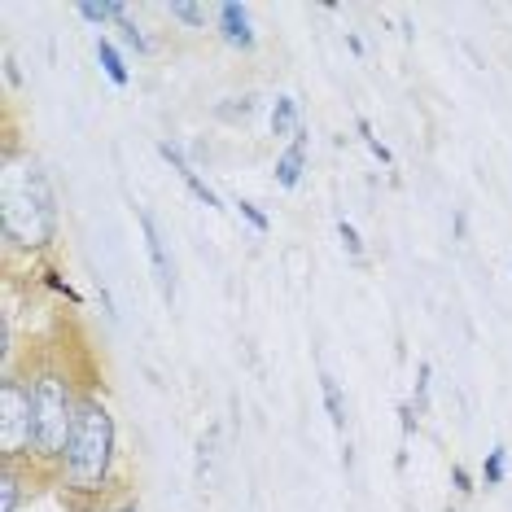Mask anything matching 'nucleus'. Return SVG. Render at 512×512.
<instances>
[{
	"label": "nucleus",
	"instance_id": "nucleus-7",
	"mask_svg": "<svg viewBox=\"0 0 512 512\" xmlns=\"http://www.w3.org/2000/svg\"><path fill=\"white\" fill-rule=\"evenodd\" d=\"M307 141H311V132L302 127L294 141H289L285 154L276 158V184H281V189H298L302 184V171H307Z\"/></svg>",
	"mask_w": 512,
	"mask_h": 512
},
{
	"label": "nucleus",
	"instance_id": "nucleus-14",
	"mask_svg": "<svg viewBox=\"0 0 512 512\" xmlns=\"http://www.w3.org/2000/svg\"><path fill=\"white\" fill-rule=\"evenodd\" d=\"M504 477H508V447H491L486 451V464H482V482L504 486Z\"/></svg>",
	"mask_w": 512,
	"mask_h": 512
},
{
	"label": "nucleus",
	"instance_id": "nucleus-18",
	"mask_svg": "<svg viewBox=\"0 0 512 512\" xmlns=\"http://www.w3.org/2000/svg\"><path fill=\"white\" fill-rule=\"evenodd\" d=\"M337 237H342V250L351 254V259H364V241H359V228L351 219H337Z\"/></svg>",
	"mask_w": 512,
	"mask_h": 512
},
{
	"label": "nucleus",
	"instance_id": "nucleus-15",
	"mask_svg": "<svg viewBox=\"0 0 512 512\" xmlns=\"http://www.w3.org/2000/svg\"><path fill=\"white\" fill-rule=\"evenodd\" d=\"M355 132H359V141L368 145V154L377 158L381 167H390L394 154H390V145H381V141H377V132H372V123H368V119H355Z\"/></svg>",
	"mask_w": 512,
	"mask_h": 512
},
{
	"label": "nucleus",
	"instance_id": "nucleus-3",
	"mask_svg": "<svg viewBox=\"0 0 512 512\" xmlns=\"http://www.w3.org/2000/svg\"><path fill=\"white\" fill-rule=\"evenodd\" d=\"M31 399H36V460L62 464L75 416H79L71 377L57 368H40L36 377H31Z\"/></svg>",
	"mask_w": 512,
	"mask_h": 512
},
{
	"label": "nucleus",
	"instance_id": "nucleus-25",
	"mask_svg": "<svg viewBox=\"0 0 512 512\" xmlns=\"http://www.w3.org/2000/svg\"><path fill=\"white\" fill-rule=\"evenodd\" d=\"M5 79H9V84H18V62H14V53H5Z\"/></svg>",
	"mask_w": 512,
	"mask_h": 512
},
{
	"label": "nucleus",
	"instance_id": "nucleus-9",
	"mask_svg": "<svg viewBox=\"0 0 512 512\" xmlns=\"http://www.w3.org/2000/svg\"><path fill=\"white\" fill-rule=\"evenodd\" d=\"M302 132V110H298V97H276L272 106V136H294Z\"/></svg>",
	"mask_w": 512,
	"mask_h": 512
},
{
	"label": "nucleus",
	"instance_id": "nucleus-23",
	"mask_svg": "<svg viewBox=\"0 0 512 512\" xmlns=\"http://www.w3.org/2000/svg\"><path fill=\"white\" fill-rule=\"evenodd\" d=\"M44 285H49L53 294H62L66 302H75V307H79V302H84V298H79L75 289H71V281H62V276H57V272H44Z\"/></svg>",
	"mask_w": 512,
	"mask_h": 512
},
{
	"label": "nucleus",
	"instance_id": "nucleus-12",
	"mask_svg": "<svg viewBox=\"0 0 512 512\" xmlns=\"http://www.w3.org/2000/svg\"><path fill=\"white\" fill-rule=\"evenodd\" d=\"M110 9H114V22H119V31H123V44H127V49L149 53V40L141 36V27H136V22H132V14H127V5H123V0H110Z\"/></svg>",
	"mask_w": 512,
	"mask_h": 512
},
{
	"label": "nucleus",
	"instance_id": "nucleus-27",
	"mask_svg": "<svg viewBox=\"0 0 512 512\" xmlns=\"http://www.w3.org/2000/svg\"><path fill=\"white\" fill-rule=\"evenodd\" d=\"M101 512H141L136 504H119V508H101Z\"/></svg>",
	"mask_w": 512,
	"mask_h": 512
},
{
	"label": "nucleus",
	"instance_id": "nucleus-26",
	"mask_svg": "<svg viewBox=\"0 0 512 512\" xmlns=\"http://www.w3.org/2000/svg\"><path fill=\"white\" fill-rule=\"evenodd\" d=\"M346 49H351L355 57H364V44H359V36H346Z\"/></svg>",
	"mask_w": 512,
	"mask_h": 512
},
{
	"label": "nucleus",
	"instance_id": "nucleus-24",
	"mask_svg": "<svg viewBox=\"0 0 512 512\" xmlns=\"http://www.w3.org/2000/svg\"><path fill=\"white\" fill-rule=\"evenodd\" d=\"M451 486H456V495H473V477H469V469H464V464H456V469H451Z\"/></svg>",
	"mask_w": 512,
	"mask_h": 512
},
{
	"label": "nucleus",
	"instance_id": "nucleus-2",
	"mask_svg": "<svg viewBox=\"0 0 512 512\" xmlns=\"http://www.w3.org/2000/svg\"><path fill=\"white\" fill-rule=\"evenodd\" d=\"M110 473H114V416L106 399L84 394L62 456V486L75 495H101L110 486Z\"/></svg>",
	"mask_w": 512,
	"mask_h": 512
},
{
	"label": "nucleus",
	"instance_id": "nucleus-17",
	"mask_svg": "<svg viewBox=\"0 0 512 512\" xmlns=\"http://www.w3.org/2000/svg\"><path fill=\"white\" fill-rule=\"evenodd\" d=\"M171 18H180L184 27L202 31L206 27V5H193V0H171Z\"/></svg>",
	"mask_w": 512,
	"mask_h": 512
},
{
	"label": "nucleus",
	"instance_id": "nucleus-6",
	"mask_svg": "<svg viewBox=\"0 0 512 512\" xmlns=\"http://www.w3.org/2000/svg\"><path fill=\"white\" fill-rule=\"evenodd\" d=\"M215 27L232 49H241V53L254 49V22H250V9L241 5V0H224V5L215 9Z\"/></svg>",
	"mask_w": 512,
	"mask_h": 512
},
{
	"label": "nucleus",
	"instance_id": "nucleus-10",
	"mask_svg": "<svg viewBox=\"0 0 512 512\" xmlns=\"http://www.w3.org/2000/svg\"><path fill=\"white\" fill-rule=\"evenodd\" d=\"M320 390H324V407H329V421L337 434H346V399H342V386H337L333 372H320Z\"/></svg>",
	"mask_w": 512,
	"mask_h": 512
},
{
	"label": "nucleus",
	"instance_id": "nucleus-4",
	"mask_svg": "<svg viewBox=\"0 0 512 512\" xmlns=\"http://www.w3.org/2000/svg\"><path fill=\"white\" fill-rule=\"evenodd\" d=\"M0 456L22 460L36 456V399H31V381L5 372L0 377Z\"/></svg>",
	"mask_w": 512,
	"mask_h": 512
},
{
	"label": "nucleus",
	"instance_id": "nucleus-19",
	"mask_svg": "<svg viewBox=\"0 0 512 512\" xmlns=\"http://www.w3.org/2000/svg\"><path fill=\"white\" fill-rule=\"evenodd\" d=\"M429 377H434V368H429V364L416 368V394H412V412L416 416L429 412Z\"/></svg>",
	"mask_w": 512,
	"mask_h": 512
},
{
	"label": "nucleus",
	"instance_id": "nucleus-11",
	"mask_svg": "<svg viewBox=\"0 0 512 512\" xmlns=\"http://www.w3.org/2000/svg\"><path fill=\"white\" fill-rule=\"evenodd\" d=\"M22 504V477H18V464L5 460V469H0V512H18Z\"/></svg>",
	"mask_w": 512,
	"mask_h": 512
},
{
	"label": "nucleus",
	"instance_id": "nucleus-5",
	"mask_svg": "<svg viewBox=\"0 0 512 512\" xmlns=\"http://www.w3.org/2000/svg\"><path fill=\"white\" fill-rule=\"evenodd\" d=\"M136 224H141L145 254H149V267H154V285H158L162 302L171 307V302H176V267L167 259V241H162V232H158V219L149 211H136Z\"/></svg>",
	"mask_w": 512,
	"mask_h": 512
},
{
	"label": "nucleus",
	"instance_id": "nucleus-16",
	"mask_svg": "<svg viewBox=\"0 0 512 512\" xmlns=\"http://www.w3.org/2000/svg\"><path fill=\"white\" fill-rule=\"evenodd\" d=\"M75 14L84 18L88 27H106V22H114V9H110V0H101V5H97V0H79V5H75Z\"/></svg>",
	"mask_w": 512,
	"mask_h": 512
},
{
	"label": "nucleus",
	"instance_id": "nucleus-13",
	"mask_svg": "<svg viewBox=\"0 0 512 512\" xmlns=\"http://www.w3.org/2000/svg\"><path fill=\"white\" fill-rule=\"evenodd\" d=\"M180 180H184V189H189V193L197 197V202L206 206V211H219V193H215V189H211V184H206L202 176H197L193 167H184V171H180Z\"/></svg>",
	"mask_w": 512,
	"mask_h": 512
},
{
	"label": "nucleus",
	"instance_id": "nucleus-22",
	"mask_svg": "<svg viewBox=\"0 0 512 512\" xmlns=\"http://www.w3.org/2000/svg\"><path fill=\"white\" fill-rule=\"evenodd\" d=\"M211 451H215V429L197 442V482H206V477H211Z\"/></svg>",
	"mask_w": 512,
	"mask_h": 512
},
{
	"label": "nucleus",
	"instance_id": "nucleus-1",
	"mask_svg": "<svg viewBox=\"0 0 512 512\" xmlns=\"http://www.w3.org/2000/svg\"><path fill=\"white\" fill-rule=\"evenodd\" d=\"M0 237L18 250H44L57 237V193L31 154L9 149L0 171Z\"/></svg>",
	"mask_w": 512,
	"mask_h": 512
},
{
	"label": "nucleus",
	"instance_id": "nucleus-21",
	"mask_svg": "<svg viewBox=\"0 0 512 512\" xmlns=\"http://www.w3.org/2000/svg\"><path fill=\"white\" fill-rule=\"evenodd\" d=\"M215 114H219V119H228V123H246L250 114H254V92H246V97H241V106H219Z\"/></svg>",
	"mask_w": 512,
	"mask_h": 512
},
{
	"label": "nucleus",
	"instance_id": "nucleus-8",
	"mask_svg": "<svg viewBox=\"0 0 512 512\" xmlns=\"http://www.w3.org/2000/svg\"><path fill=\"white\" fill-rule=\"evenodd\" d=\"M97 62H101V71H106V79H110L114 88H127V84H132V71H127L123 53L114 49L110 36H97Z\"/></svg>",
	"mask_w": 512,
	"mask_h": 512
},
{
	"label": "nucleus",
	"instance_id": "nucleus-20",
	"mask_svg": "<svg viewBox=\"0 0 512 512\" xmlns=\"http://www.w3.org/2000/svg\"><path fill=\"white\" fill-rule=\"evenodd\" d=\"M237 211H241V219H246V224H250L254 232H259V237H267V232H272V219H267V215L259 211V206H254V202H246V197H241V202H237Z\"/></svg>",
	"mask_w": 512,
	"mask_h": 512
}]
</instances>
